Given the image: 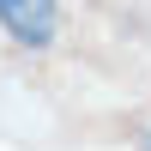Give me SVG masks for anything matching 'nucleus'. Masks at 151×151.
<instances>
[{
    "label": "nucleus",
    "mask_w": 151,
    "mask_h": 151,
    "mask_svg": "<svg viewBox=\"0 0 151 151\" xmlns=\"http://www.w3.org/2000/svg\"><path fill=\"white\" fill-rule=\"evenodd\" d=\"M0 30L24 48H48L60 30V0H0Z\"/></svg>",
    "instance_id": "obj_1"
}]
</instances>
